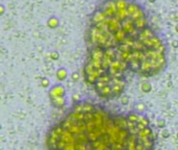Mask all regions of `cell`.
Returning a JSON list of instances; mask_svg holds the SVG:
<instances>
[{
    "label": "cell",
    "instance_id": "cell-1",
    "mask_svg": "<svg viewBox=\"0 0 178 150\" xmlns=\"http://www.w3.org/2000/svg\"><path fill=\"white\" fill-rule=\"evenodd\" d=\"M105 22H106V25H108V31L112 36L116 34L117 32L122 29V22L117 20L116 18H108L105 20Z\"/></svg>",
    "mask_w": 178,
    "mask_h": 150
},
{
    "label": "cell",
    "instance_id": "cell-2",
    "mask_svg": "<svg viewBox=\"0 0 178 150\" xmlns=\"http://www.w3.org/2000/svg\"><path fill=\"white\" fill-rule=\"evenodd\" d=\"M102 11L105 14V16L108 17V18H115L117 11H118L116 1H115V0L106 1L102 6Z\"/></svg>",
    "mask_w": 178,
    "mask_h": 150
},
{
    "label": "cell",
    "instance_id": "cell-3",
    "mask_svg": "<svg viewBox=\"0 0 178 150\" xmlns=\"http://www.w3.org/2000/svg\"><path fill=\"white\" fill-rule=\"evenodd\" d=\"M135 22L130 18L126 19L125 21L122 22V30L125 32L127 36H135L133 32L135 31Z\"/></svg>",
    "mask_w": 178,
    "mask_h": 150
},
{
    "label": "cell",
    "instance_id": "cell-4",
    "mask_svg": "<svg viewBox=\"0 0 178 150\" xmlns=\"http://www.w3.org/2000/svg\"><path fill=\"white\" fill-rule=\"evenodd\" d=\"M106 19H108V17L105 16V14L102 11H97L94 13L93 17H92V22H93L94 25H97L99 23L105 21Z\"/></svg>",
    "mask_w": 178,
    "mask_h": 150
},
{
    "label": "cell",
    "instance_id": "cell-5",
    "mask_svg": "<svg viewBox=\"0 0 178 150\" xmlns=\"http://www.w3.org/2000/svg\"><path fill=\"white\" fill-rule=\"evenodd\" d=\"M153 36H154V32L152 31V29H150L149 27H146L139 32L137 38H139L140 40H147V39H151Z\"/></svg>",
    "mask_w": 178,
    "mask_h": 150
},
{
    "label": "cell",
    "instance_id": "cell-6",
    "mask_svg": "<svg viewBox=\"0 0 178 150\" xmlns=\"http://www.w3.org/2000/svg\"><path fill=\"white\" fill-rule=\"evenodd\" d=\"M146 25H147L146 17H144V18L140 19V20H137V21H135V28H137V29L143 30L144 28L147 27Z\"/></svg>",
    "mask_w": 178,
    "mask_h": 150
},
{
    "label": "cell",
    "instance_id": "cell-7",
    "mask_svg": "<svg viewBox=\"0 0 178 150\" xmlns=\"http://www.w3.org/2000/svg\"><path fill=\"white\" fill-rule=\"evenodd\" d=\"M140 9H141V7H140L137 4H135V3H130V4H128V7H127V11L130 17L132 16L133 14H135V13H137V11H140Z\"/></svg>",
    "mask_w": 178,
    "mask_h": 150
},
{
    "label": "cell",
    "instance_id": "cell-8",
    "mask_svg": "<svg viewBox=\"0 0 178 150\" xmlns=\"http://www.w3.org/2000/svg\"><path fill=\"white\" fill-rule=\"evenodd\" d=\"M116 1V5L118 11H123V9H127L128 4L126 0H115Z\"/></svg>",
    "mask_w": 178,
    "mask_h": 150
},
{
    "label": "cell",
    "instance_id": "cell-9",
    "mask_svg": "<svg viewBox=\"0 0 178 150\" xmlns=\"http://www.w3.org/2000/svg\"><path fill=\"white\" fill-rule=\"evenodd\" d=\"M144 17H145V14H144V11H143V9H140V11H137L135 14H133L132 16L129 17V18L131 19L133 22H135V21L140 20V19H142V18H144Z\"/></svg>",
    "mask_w": 178,
    "mask_h": 150
},
{
    "label": "cell",
    "instance_id": "cell-10",
    "mask_svg": "<svg viewBox=\"0 0 178 150\" xmlns=\"http://www.w3.org/2000/svg\"><path fill=\"white\" fill-rule=\"evenodd\" d=\"M58 23L59 22H58V20H57L56 17H51V18L48 20V22H47V24H48L49 27L55 28V27H57V26H58Z\"/></svg>",
    "mask_w": 178,
    "mask_h": 150
},
{
    "label": "cell",
    "instance_id": "cell-11",
    "mask_svg": "<svg viewBox=\"0 0 178 150\" xmlns=\"http://www.w3.org/2000/svg\"><path fill=\"white\" fill-rule=\"evenodd\" d=\"M0 14H1V15L4 14V6H3L2 4L0 5Z\"/></svg>",
    "mask_w": 178,
    "mask_h": 150
},
{
    "label": "cell",
    "instance_id": "cell-12",
    "mask_svg": "<svg viewBox=\"0 0 178 150\" xmlns=\"http://www.w3.org/2000/svg\"><path fill=\"white\" fill-rule=\"evenodd\" d=\"M173 45H174V46H177V45H178L177 41H175V42H174V43H173Z\"/></svg>",
    "mask_w": 178,
    "mask_h": 150
},
{
    "label": "cell",
    "instance_id": "cell-13",
    "mask_svg": "<svg viewBox=\"0 0 178 150\" xmlns=\"http://www.w3.org/2000/svg\"><path fill=\"white\" fill-rule=\"evenodd\" d=\"M149 2H155V0H149Z\"/></svg>",
    "mask_w": 178,
    "mask_h": 150
},
{
    "label": "cell",
    "instance_id": "cell-14",
    "mask_svg": "<svg viewBox=\"0 0 178 150\" xmlns=\"http://www.w3.org/2000/svg\"><path fill=\"white\" fill-rule=\"evenodd\" d=\"M175 28H176V31H177V32H178V24H177V25H176V27H175Z\"/></svg>",
    "mask_w": 178,
    "mask_h": 150
}]
</instances>
